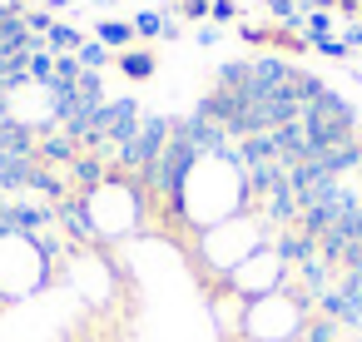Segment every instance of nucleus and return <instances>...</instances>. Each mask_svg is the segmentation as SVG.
I'll list each match as a JSON object with an SVG mask.
<instances>
[{"label": "nucleus", "mask_w": 362, "mask_h": 342, "mask_svg": "<svg viewBox=\"0 0 362 342\" xmlns=\"http://www.w3.org/2000/svg\"><path fill=\"white\" fill-rule=\"evenodd\" d=\"M169 134H174V124H169V119H139L134 139H129V144H119V169L144 174V169L159 159V149L169 144Z\"/></svg>", "instance_id": "1"}, {"label": "nucleus", "mask_w": 362, "mask_h": 342, "mask_svg": "<svg viewBox=\"0 0 362 342\" xmlns=\"http://www.w3.org/2000/svg\"><path fill=\"white\" fill-rule=\"evenodd\" d=\"M357 169H362V164H357Z\"/></svg>", "instance_id": "11"}, {"label": "nucleus", "mask_w": 362, "mask_h": 342, "mask_svg": "<svg viewBox=\"0 0 362 342\" xmlns=\"http://www.w3.org/2000/svg\"><path fill=\"white\" fill-rule=\"evenodd\" d=\"M268 11L283 16V20H293V0H268Z\"/></svg>", "instance_id": "9"}, {"label": "nucleus", "mask_w": 362, "mask_h": 342, "mask_svg": "<svg viewBox=\"0 0 362 342\" xmlns=\"http://www.w3.org/2000/svg\"><path fill=\"white\" fill-rule=\"evenodd\" d=\"M70 169H75V184H80L85 194H90V189H100V179H105V164H100L95 154H75V164H70Z\"/></svg>", "instance_id": "2"}, {"label": "nucleus", "mask_w": 362, "mask_h": 342, "mask_svg": "<svg viewBox=\"0 0 362 342\" xmlns=\"http://www.w3.org/2000/svg\"><path fill=\"white\" fill-rule=\"evenodd\" d=\"M119 70L134 75V80H149V75H154V55H144V50H124V55H119Z\"/></svg>", "instance_id": "4"}, {"label": "nucleus", "mask_w": 362, "mask_h": 342, "mask_svg": "<svg viewBox=\"0 0 362 342\" xmlns=\"http://www.w3.org/2000/svg\"><path fill=\"white\" fill-rule=\"evenodd\" d=\"M35 154H45V159H60V164H65V159H70V164H75V139H70V134H65V129H60V134H45V139H40V149H35Z\"/></svg>", "instance_id": "3"}, {"label": "nucleus", "mask_w": 362, "mask_h": 342, "mask_svg": "<svg viewBox=\"0 0 362 342\" xmlns=\"http://www.w3.org/2000/svg\"><path fill=\"white\" fill-rule=\"evenodd\" d=\"M308 253H313V238H303V233H283V238H278V258H293V263H298V258H308Z\"/></svg>", "instance_id": "5"}, {"label": "nucleus", "mask_w": 362, "mask_h": 342, "mask_svg": "<svg viewBox=\"0 0 362 342\" xmlns=\"http://www.w3.org/2000/svg\"><path fill=\"white\" fill-rule=\"evenodd\" d=\"M129 40H134V25H119V20L100 25V45H129Z\"/></svg>", "instance_id": "6"}, {"label": "nucleus", "mask_w": 362, "mask_h": 342, "mask_svg": "<svg viewBox=\"0 0 362 342\" xmlns=\"http://www.w3.org/2000/svg\"><path fill=\"white\" fill-rule=\"evenodd\" d=\"M209 11H214L218 20H228V16H233V0H214V6H209Z\"/></svg>", "instance_id": "10"}, {"label": "nucleus", "mask_w": 362, "mask_h": 342, "mask_svg": "<svg viewBox=\"0 0 362 342\" xmlns=\"http://www.w3.org/2000/svg\"><path fill=\"white\" fill-rule=\"evenodd\" d=\"M134 30H139V35H169V25H164L154 11H149V16H139V20H134Z\"/></svg>", "instance_id": "8"}, {"label": "nucleus", "mask_w": 362, "mask_h": 342, "mask_svg": "<svg viewBox=\"0 0 362 342\" xmlns=\"http://www.w3.org/2000/svg\"><path fill=\"white\" fill-rule=\"evenodd\" d=\"M75 60H80V70L100 75V65H105V45H100V40H95V45H80V50H75Z\"/></svg>", "instance_id": "7"}]
</instances>
